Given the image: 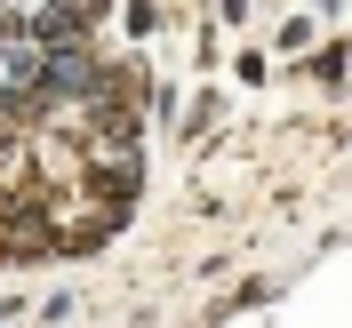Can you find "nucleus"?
Wrapping results in <instances>:
<instances>
[{
    "label": "nucleus",
    "mask_w": 352,
    "mask_h": 328,
    "mask_svg": "<svg viewBox=\"0 0 352 328\" xmlns=\"http://www.w3.org/2000/svg\"><path fill=\"white\" fill-rule=\"evenodd\" d=\"M41 96V41H0V105Z\"/></svg>",
    "instance_id": "f257e3e1"
},
{
    "label": "nucleus",
    "mask_w": 352,
    "mask_h": 328,
    "mask_svg": "<svg viewBox=\"0 0 352 328\" xmlns=\"http://www.w3.org/2000/svg\"><path fill=\"white\" fill-rule=\"evenodd\" d=\"M0 8H24V0H0Z\"/></svg>",
    "instance_id": "f03ea898"
}]
</instances>
